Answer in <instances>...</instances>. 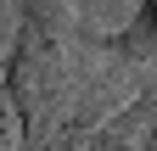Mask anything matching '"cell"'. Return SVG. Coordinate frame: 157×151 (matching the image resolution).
I'll return each mask as SVG.
<instances>
[{
  "label": "cell",
  "mask_w": 157,
  "mask_h": 151,
  "mask_svg": "<svg viewBox=\"0 0 157 151\" xmlns=\"http://www.w3.org/2000/svg\"><path fill=\"white\" fill-rule=\"evenodd\" d=\"M0 39H6V6H0Z\"/></svg>",
  "instance_id": "cell-2"
},
{
  "label": "cell",
  "mask_w": 157,
  "mask_h": 151,
  "mask_svg": "<svg viewBox=\"0 0 157 151\" xmlns=\"http://www.w3.org/2000/svg\"><path fill=\"white\" fill-rule=\"evenodd\" d=\"M107 45L124 50V56H157V0H140V11L118 34H107Z\"/></svg>",
  "instance_id": "cell-1"
}]
</instances>
